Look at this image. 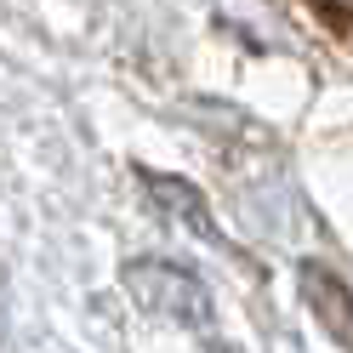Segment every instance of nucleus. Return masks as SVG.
<instances>
[{"instance_id":"nucleus-1","label":"nucleus","mask_w":353,"mask_h":353,"mask_svg":"<svg viewBox=\"0 0 353 353\" xmlns=\"http://www.w3.org/2000/svg\"><path fill=\"white\" fill-rule=\"evenodd\" d=\"M125 291L137 296L148 314H165L188 330H211V296L205 285L194 279L188 268H176V262H160V256H137L125 262Z\"/></svg>"},{"instance_id":"nucleus-2","label":"nucleus","mask_w":353,"mask_h":353,"mask_svg":"<svg viewBox=\"0 0 353 353\" xmlns=\"http://www.w3.org/2000/svg\"><path fill=\"white\" fill-rule=\"evenodd\" d=\"M296 285H302V296H307V307L319 314V325L336 336L347 353H353V291L325 268V262H302L296 268Z\"/></svg>"},{"instance_id":"nucleus-3","label":"nucleus","mask_w":353,"mask_h":353,"mask_svg":"<svg viewBox=\"0 0 353 353\" xmlns=\"http://www.w3.org/2000/svg\"><path fill=\"white\" fill-rule=\"evenodd\" d=\"M143 188H148V200L160 205L165 216H176L183 228H194L200 239H211V245H223V234H216V223H211V211H205V200H200V188H194V183H183V176H160V171H143Z\"/></svg>"},{"instance_id":"nucleus-4","label":"nucleus","mask_w":353,"mask_h":353,"mask_svg":"<svg viewBox=\"0 0 353 353\" xmlns=\"http://www.w3.org/2000/svg\"><path fill=\"white\" fill-rule=\"evenodd\" d=\"M319 6H353V0H319Z\"/></svg>"}]
</instances>
